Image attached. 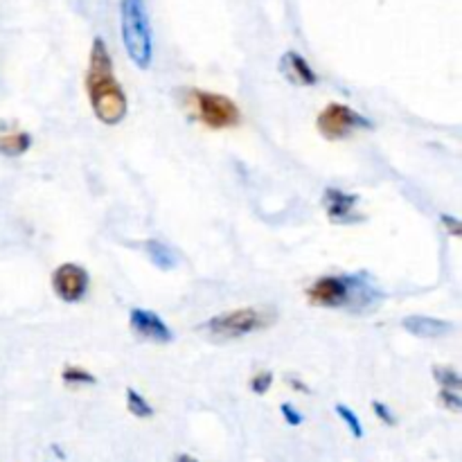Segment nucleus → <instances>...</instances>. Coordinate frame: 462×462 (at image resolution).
<instances>
[{
	"label": "nucleus",
	"mask_w": 462,
	"mask_h": 462,
	"mask_svg": "<svg viewBox=\"0 0 462 462\" xmlns=\"http://www.w3.org/2000/svg\"><path fill=\"white\" fill-rule=\"evenodd\" d=\"M86 93L90 108L102 125L116 126L125 122L129 113V97L117 81L113 70V59L102 36H95L90 45L88 70H86Z\"/></svg>",
	"instance_id": "f257e3e1"
},
{
	"label": "nucleus",
	"mask_w": 462,
	"mask_h": 462,
	"mask_svg": "<svg viewBox=\"0 0 462 462\" xmlns=\"http://www.w3.org/2000/svg\"><path fill=\"white\" fill-rule=\"evenodd\" d=\"M307 300L328 310L365 311L382 300V291L364 275H323L307 289Z\"/></svg>",
	"instance_id": "f03ea898"
},
{
	"label": "nucleus",
	"mask_w": 462,
	"mask_h": 462,
	"mask_svg": "<svg viewBox=\"0 0 462 462\" xmlns=\"http://www.w3.org/2000/svg\"><path fill=\"white\" fill-rule=\"evenodd\" d=\"M275 320H278V310L273 305L239 307L208 319L206 323L199 325V332L206 334L210 341H239L271 328Z\"/></svg>",
	"instance_id": "7ed1b4c3"
},
{
	"label": "nucleus",
	"mask_w": 462,
	"mask_h": 462,
	"mask_svg": "<svg viewBox=\"0 0 462 462\" xmlns=\"http://www.w3.org/2000/svg\"><path fill=\"white\" fill-rule=\"evenodd\" d=\"M120 23L131 63L140 70H149L153 61V34L144 0H120Z\"/></svg>",
	"instance_id": "20e7f679"
},
{
	"label": "nucleus",
	"mask_w": 462,
	"mask_h": 462,
	"mask_svg": "<svg viewBox=\"0 0 462 462\" xmlns=\"http://www.w3.org/2000/svg\"><path fill=\"white\" fill-rule=\"evenodd\" d=\"M316 129H319V134L325 140L334 143V140L347 138L355 131H370L373 129V120L361 116L359 111H355L347 104L332 102L319 113V117H316Z\"/></svg>",
	"instance_id": "39448f33"
},
{
	"label": "nucleus",
	"mask_w": 462,
	"mask_h": 462,
	"mask_svg": "<svg viewBox=\"0 0 462 462\" xmlns=\"http://www.w3.org/2000/svg\"><path fill=\"white\" fill-rule=\"evenodd\" d=\"M194 108L197 116L208 129H233L242 122V111L237 102L230 99L228 95L212 93V90H192Z\"/></svg>",
	"instance_id": "423d86ee"
},
{
	"label": "nucleus",
	"mask_w": 462,
	"mask_h": 462,
	"mask_svg": "<svg viewBox=\"0 0 462 462\" xmlns=\"http://www.w3.org/2000/svg\"><path fill=\"white\" fill-rule=\"evenodd\" d=\"M50 284H52V291L59 300L66 302V305H77L88 293L90 275L84 266L75 264V262H66V264H59L54 269Z\"/></svg>",
	"instance_id": "0eeeda50"
},
{
	"label": "nucleus",
	"mask_w": 462,
	"mask_h": 462,
	"mask_svg": "<svg viewBox=\"0 0 462 462\" xmlns=\"http://www.w3.org/2000/svg\"><path fill=\"white\" fill-rule=\"evenodd\" d=\"M129 328L135 337H140L143 341L149 343H161V346H167V343L174 341V332H171L170 325L162 320L161 314L152 310H143V307H134L129 311Z\"/></svg>",
	"instance_id": "6e6552de"
},
{
	"label": "nucleus",
	"mask_w": 462,
	"mask_h": 462,
	"mask_svg": "<svg viewBox=\"0 0 462 462\" xmlns=\"http://www.w3.org/2000/svg\"><path fill=\"white\" fill-rule=\"evenodd\" d=\"M359 203V197L350 192H343V189L328 188L323 197V206L328 210L329 221L334 224H352L355 221V208Z\"/></svg>",
	"instance_id": "1a4fd4ad"
},
{
	"label": "nucleus",
	"mask_w": 462,
	"mask_h": 462,
	"mask_svg": "<svg viewBox=\"0 0 462 462\" xmlns=\"http://www.w3.org/2000/svg\"><path fill=\"white\" fill-rule=\"evenodd\" d=\"M280 72L296 86H316L319 84V72L311 68V63L296 50H287L280 59Z\"/></svg>",
	"instance_id": "9d476101"
},
{
	"label": "nucleus",
	"mask_w": 462,
	"mask_h": 462,
	"mask_svg": "<svg viewBox=\"0 0 462 462\" xmlns=\"http://www.w3.org/2000/svg\"><path fill=\"white\" fill-rule=\"evenodd\" d=\"M402 328L415 338H442L449 332H454V325H451L449 320L433 319V316L422 314L406 316V319L402 320Z\"/></svg>",
	"instance_id": "9b49d317"
},
{
	"label": "nucleus",
	"mask_w": 462,
	"mask_h": 462,
	"mask_svg": "<svg viewBox=\"0 0 462 462\" xmlns=\"http://www.w3.org/2000/svg\"><path fill=\"white\" fill-rule=\"evenodd\" d=\"M143 248L147 253L149 262L161 271H171L176 266V255L167 244L158 242V239H147V242H143Z\"/></svg>",
	"instance_id": "f8f14e48"
},
{
	"label": "nucleus",
	"mask_w": 462,
	"mask_h": 462,
	"mask_svg": "<svg viewBox=\"0 0 462 462\" xmlns=\"http://www.w3.org/2000/svg\"><path fill=\"white\" fill-rule=\"evenodd\" d=\"M32 147V135L25 131H18V134L0 135V156L7 158H18L25 156Z\"/></svg>",
	"instance_id": "ddd939ff"
},
{
	"label": "nucleus",
	"mask_w": 462,
	"mask_h": 462,
	"mask_svg": "<svg viewBox=\"0 0 462 462\" xmlns=\"http://www.w3.org/2000/svg\"><path fill=\"white\" fill-rule=\"evenodd\" d=\"M126 409H129V413L138 420H149L156 413L153 406L147 402V397H144L143 393L135 391V388H126Z\"/></svg>",
	"instance_id": "4468645a"
},
{
	"label": "nucleus",
	"mask_w": 462,
	"mask_h": 462,
	"mask_svg": "<svg viewBox=\"0 0 462 462\" xmlns=\"http://www.w3.org/2000/svg\"><path fill=\"white\" fill-rule=\"evenodd\" d=\"M61 382L66 383V386H95L97 383V377H95L93 373H88V370L79 368V365H68V368H63L61 373Z\"/></svg>",
	"instance_id": "2eb2a0df"
},
{
	"label": "nucleus",
	"mask_w": 462,
	"mask_h": 462,
	"mask_svg": "<svg viewBox=\"0 0 462 462\" xmlns=\"http://www.w3.org/2000/svg\"><path fill=\"white\" fill-rule=\"evenodd\" d=\"M433 379L440 383V388H449V391H460L462 388V377L456 368L451 365H433L431 368Z\"/></svg>",
	"instance_id": "dca6fc26"
},
{
	"label": "nucleus",
	"mask_w": 462,
	"mask_h": 462,
	"mask_svg": "<svg viewBox=\"0 0 462 462\" xmlns=\"http://www.w3.org/2000/svg\"><path fill=\"white\" fill-rule=\"evenodd\" d=\"M334 411H337L338 418L346 422V427L350 429L352 436H355L356 440H361V438H364V424H361L359 415H356L355 411H352L350 406H346V404H337V406H334Z\"/></svg>",
	"instance_id": "f3484780"
},
{
	"label": "nucleus",
	"mask_w": 462,
	"mask_h": 462,
	"mask_svg": "<svg viewBox=\"0 0 462 462\" xmlns=\"http://www.w3.org/2000/svg\"><path fill=\"white\" fill-rule=\"evenodd\" d=\"M271 386H273V373H271V370L257 373L255 377L251 379V391L255 393V395H266V393L271 391Z\"/></svg>",
	"instance_id": "a211bd4d"
},
{
	"label": "nucleus",
	"mask_w": 462,
	"mask_h": 462,
	"mask_svg": "<svg viewBox=\"0 0 462 462\" xmlns=\"http://www.w3.org/2000/svg\"><path fill=\"white\" fill-rule=\"evenodd\" d=\"M280 413H282L284 422H287L289 427H300V424L305 422V418H302L300 411H298L293 404H289V402H284V404L280 406Z\"/></svg>",
	"instance_id": "6ab92c4d"
},
{
	"label": "nucleus",
	"mask_w": 462,
	"mask_h": 462,
	"mask_svg": "<svg viewBox=\"0 0 462 462\" xmlns=\"http://www.w3.org/2000/svg\"><path fill=\"white\" fill-rule=\"evenodd\" d=\"M440 402L447 406V409H451L454 413H458L462 411V397L458 395V391H449V388H442L440 391Z\"/></svg>",
	"instance_id": "aec40b11"
},
{
	"label": "nucleus",
	"mask_w": 462,
	"mask_h": 462,
	"mask_svg": "<svg viewBox=\"0 0 462 462\" xmlns=\"http://www.w3.org/2000/svg\"><path fill=\"white\" fill-rule=\"evenodd\" d=\"M373 411H374V415H377V418L382 420L383 424H386V427H395V424H397L395 413H393V411L388 409V406L383 404V402L374 400V402H373Z\"/></svg>",
	"instance_id": "412c9836"
},
{
	"label": "nucleus",
	"mask_w": 462,
	"mask_h": 462,
	"mask_svg": "<svg viewBox=\"0 0 462 462\" xmlns=\"http://www.w3.org/2000/svg\"><path fill=\"white\" fill-rule=\"evenodd\" d=\"M440 221L447 226V230H449V233L454 235V237H460V235H462V224H460L458 219H456V217L442 215Z\"/></svg>",
	"instance_id": "4be33fe9"
},
{
	"label": "nucleus",
	"mask_w": 462,
	"mask_h": 462,
	"mask_svg": "<svg viewBox=\"0 0 462 462\" xmlns=\"http://www.w3.org/2000/svg\"><path fill=\"white\" fill-rule=\"evenodd\" d=\"M289 383H291V388H296V391H302V393H305V395H310V393H311V388L307 386V383H302L300 379L289 377Z\"/></svg>",
	"instance_id": "5701e85b"
},
{
	"label": "nucleus",
	"mask_w": 462,
	"mask_h": 462,
	"mask_svg": "<svg viewBox=\"0 0 462 462\" xmlns=\"http://www.w3.org/2000/svg\"><path fill=\"white\" fill-rule=\"evenodd\" d=\"M174 462H199V460L194 458V456H189V454H179L174 458Z\"/></svg>",
	"instance_id": "b1692460"
},
{
	"label": "nucleus",
	"mask_w": 462,
	"mask_h": 462,
	"mask_svg": "<svg viewBox=\"0 0 462 462\" xmlns=\"http://www.w3.org/2000/svg\"><path fill=\"white\" fill-rule=\"evenodd\" d=\"M52 451H54V454H57V458H59V460H63V458H66V454H63V451L59 449L57 445H52Z\"/></svg>",
	"instance_id": "393cba45"
}]
</instances>
